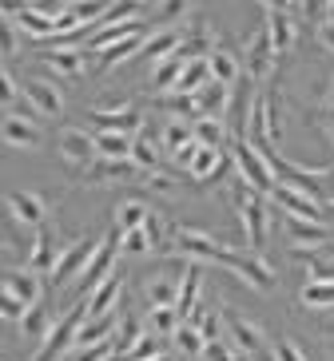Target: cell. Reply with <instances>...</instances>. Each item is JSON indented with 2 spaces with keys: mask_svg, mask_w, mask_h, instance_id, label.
<instances>
[{
  "mask_svg": "<svg viewBox=\"0 0 334 361\" xmlns=\"http://www.w3.org/2000/svg\"><path fill=\"white\" fill-rule=\"evenodd\" d=\"M231 202H235L239 219H243V231H247L251 255H259V258H263V250H267V219H270V211H267V202H263V195H259V191H251L247 183L239 179L235 187H231Z\"/></svg>",
  "mask_w": 334,
  "mask_h": 361,
  "instance_id": "obj_1",
  "label": "cell"
},
{
  "mask_svg": "<svg viewBox=\"0 0 334 361\" xmlns=\"http://www.w3.org/2000/svg\"><path fill=\"white\" fill-rule=\"evenodd\" d=\"M119 250H124V231H119V226H112V231L104 234V246L96 250V258L88 262V270L80 274V282H76V302L92 298V290H96L100 282H108V278L116 274V258H119Z\"/></svg>",
  "mask_w": 334,
  "mask_h": 361,
  "instance_id": "obj_2",
  "label": "cell"
},
{
  "mask_svg": "<svg viewBox=\"0 0 334 361\" xmlns=\"http://www.w3.org/2000/svg\"><path fill=\"white\" fill-rule=\"evenodd\" d=\"M231 155H235L239 179L247 183L251 191H259V195L267 191V195H270L275 187H279V175H275V171H270V163L247 143V135H235V143H231Z\"/></svg>",
  "mask_w": 334,
  "mask_h": 361,
  "instance_id": "obj_3",
  "label": "cell"
},
{
  "mask_svg": "<svg viewBox=\"0 0 334 361\" xmlns=\"http://www.w3.org/2000/svg\"><path fill=\"white\" fill-rule=\"evenodd\" d=\"M88 322V306L84 302H72V310H68V318H60V326L52 329V338L40 345V353H36L32 361H56L60 353H72V345H76V334H80V326Z\"/></svg>",
  "mask_w": 334,
  "mask_h": 361,
  "instance_id": "obj_4",
  "label": "cell"
},
{
  "mask_svg": "<svg viewBox=\"0 0 334 361\" xmlns=\"http://www.w3.org/2000/svg\"><path fill=\"white\" fill-rule=\"evenodd\" d=\"M4 20L12 24V28H20V32L36 36V40H56L60 36V24L56 16H48V12L40 8V4H12V8H4Z\"/></svg>",
  "mask_w": 334,
  "mask_h": 361,
  "instance_id": "obj_5",
  "label": "cell"
},
{
  "mask_svg": "<svg viewBox=\"0 0 334 361\" xmlns=\"http://www.w3.org/2000/svg\"><path fill=\"white\" fill-rule=\"evenodd\" d=\"M243 64H247L255 84L270 75V68H275V44H270L267 24H255L247 32V40H243Z\"/></svg>",
  "mask_w": 334,
  "mask_h": 361,
  "instance_id": "obj_6",
  "label": "cell"
},
{
  "mask_svg": "<svg viewBox=\"0 0 334 361\" xmlns=\"http://www.w3.org/2000/svg\"><path fill=\"white\" fill-rule=\"evenodd\" d=\"M96 250H100V243H96V238H80V243L64 246V255H60L56 270L48 274V290H64V282H68L72 274H84V270H88V262L96 258Z\"/></svg>",
  "mask_w": 334,
  "mask_h": 361,
  "instance_id": "obj_7",
  "label": "cell"
},
{
  "mask_svg": "<svg viewBox=\"0 0 334 361\" xmlns=\"http://www.w3.org/2000/svg\"><path fill=\"white\" fill-rule=\"evenodd\" d=\"M88 119H92V123H100V131H119V135H140L143 131V123H148V119H143V111L136 104H119V107H92V111H88Z\"/></svg>",
  "mask_w": 334,
  "mask_h": 361,
  "instance_id": "obj_8",
  "label": "cell"
},
{
  "mask_svg": "<svg viewBox=\"0 0 334 361\" xmlns=\"http://www.w3.org/2000/svg\"><path fill=\"white\" fill-rule=\"evenodd\" d=\"M263 24H267V32H270V44H275V56L282 52H291L294 48V4H263Z\"/></svg>",
  "mask_w": 334,
  "mask_h": 361,
  "instance_id": "obj_9",
  "label": "cell"
},
{
  "mask_svg": "<svg viewBox=\"0 0 334 361\" xmlns=\"http://www.w3.org/2000/svg\"><path fill=\"white\" fill-rule=\"evenodd\" d=\"M60 155H64L68 167H76V175L88 171L92 163L100 159L96 135H88V131H80V128H64V131H60Z\"/></svg>",
  "mask_w": 334,
  "mask_h": 361,
  "instance_id": "obj_10",
  "label": "cell"
},
{
  "mask_svg": "<svg viewBox=\"0 0 334 361\" xmlns=\"http://www.w3.org/2000/svg\"><path fill=\"white\" fill-rule=\"evenodd\" d=\"M219 266L235 270V274L243 278V282H251V286H259V290H270V286H275V274H270V266L263 262L259 255H243V250H223Z\"/></svg>",
  "mask_w": 334,
  "mask_h": 361,
  "instance_id": "obj_11",
  "label": "cell"
},
{
  "mask_svg": "<svg viewBox=\"0 0 334 361\" xmlns=\"http://www.w3.org/2000/svg\"><path fill=\"white\" fill-rule=\"evenodd\" d=\"M270 199H275V207H279L282 214H291V219H311V223H326V207H318L314 199H306L302 191H294V187H287V183H279V187L270 191Z\"/></svg>",
  "mask_w": 334,
  "mask_h": 361,
  "instance_id": "obj_12",
  "label": "cell"
},
{
  "mask_svg": "<svg viewBox=\"0 0 334 361\" xmlns=\"http://www.w3.org/2000/svg\"><path fill=\"white\" fill-rule=\"evenodd\" d=\"M40 294H44L40 274H32L28 266H8V270H4V298H16V302H24L28 310H36L40 306Z\"/></svg>",
  "mask_w": 334,
  "mask_h": 361,
  "instance_id": "obj_13",
  "label": "cell"
},
{
  "mask_svg": "<svg viewBox=\"0 0 334 361\" xmlns=\"http://www.w3.org/2000/svg\"><path fill=\"white\" fill-rule=\"evenodd\" d=\"M24 99H28V107H32L36 116L44 119H64V96H60V87L48 84V80H28L24 84Z\"/></svg>",
  "mask_w": 334,
  "mask_h": 361,
  "instance_id": "obj_14",
  "label": "cell"
},
{
  "mask_svg": "<svg viewBox=\"0 0 334 361\" xmlns=\"http://www.w3.org/2000/svg\"><path fill=\"white\" fill-rule=\"evenodd\" d=\"M60 255H64V250H60V238H56L48 226H40L36 238L28 243V270L40 274V278H48L56 270V262H60Z\"/></svg>",
  "mask_w": 334,
  "mask_h": 361,
  "instance_id": "obj_15",
  "label": "cell"
},
{
  "mask_svg": "<svg viewBox=\"0 0 334 361\" xmlns=\"http://www.w3.org/2000/svg\"><path fill=\"white\" fill-rule=\"evenodd\" d=\"M223 322H227V334H231V345H239L243 353H251V357H263V329L255 326V322H247L239 310L227 306L223 310Z\"/></svg>",
  "mask_w": 334,
  "mask_h": 361,
  "instance_id": "obj_16",
  "label": "cell"
},
{
  "mask_svg": "<svg viewBox=\"0 0 334 361\" xmlns=\"http://www.w3.org/2000/svg\"><path fill=\"white\" fill-rule=\"evenodd\" d=\"M84 306H88V318H108V314H116L124 306V274L116 270L108 282H100L92 290V298H84Z\"/></svg>",
  "mask_w": 334,
  "mask_h": 361,
  "instance_id": "obj_17",
  "label": "cell"
},
{
  "mask_svg": "<svg viewBox=\"0 0 334 361\" xmlns=\"http://www.w3.org/2000/svg\"><path fill=\"white\" fill-rule=\"evenodd\" d=\"M8 214L16 219V223H24V226H36L40 231L44 226V219H48V207H44V199L40 195H28V191H8Z\"/></svg>",
  "mask_w": 334,
  "mask_h": 361,
  "instance_id": "obj_18",
  "label": "cell"
},
{
  "mask_svg": "<svg viewBox=\"0 0 334 361\" xmlns=\"http://www.w3.org/2000/svg\"><path fill=\"white\" fill-rule=\"evenodd\" d=\"M136 175H140V167H136V163L96 159L88 171H80L76 179H80V183H100V187H104V183H128V179H136Z\"/></svg>",
  "mask_w": 334,
  "mask_h": 361,
  "instance_id": "obj_19",
  "label": "cell"
},
{
  "mask_svg": "<svg viewBox=\"0 0 334 361\" xmlns=\"http://www.w3.org/2000/svg\"><path fill=\"white\" fill-rule=\"evenodd\" d=\"M207 64H211V80L223 87H231L239 80V68H243V56L231 48V44H215V52L207 56Z\"/></svg>",
  "mask_w": 334,
  "mask_h": 361,
  "instance_id": "obj_20",
  "label": "cell"
},
{
  "mask_svg": "<svg viewBox=\"0 0 334 361\" xmlns=\"http://www.w3.org/2000/svg\"><path fill=\"white\" fill-rule=\"evenodd\" d=\"M203 278H207V270H203V262H187L184 266V278H179V318H191L195 314V298H199V290H203Z\"/></svg>",
  "mask_w": 334,
  "mask_h": 361,
  "instance_id": "obj_21",
  "label": "cell"
},
{
  "mask_svg": "<svg viewBox=\"0 0 334 361\" xmlns=\"http://www.w3.org/2000/svg\"><path fill=\"white\" fill-rule=\"evenodd\" d=\"M148 40H151V24H148V28H140V32L131 36V40H119V44H112L108 52H100L96 68H100V72H112V68H116V64H124L128 56L136 60V56H140V48H143Z\"/></svg>",
  "mask_w": 334,
  "mask_h": 361,
  "instance_id": "obj_22",
  "label": "cell"
},
{
  "mask_svg": "<svg viewBox=\"0 0 334 361\" xmlns=\"http://www.w3.org/2000/svg\"><path fill=\"white\" fill-rule=\"evenodd\" d=\"M140 28H148V20H128V24H116V28H96V32H92V40H88V52H92V56L108 52L112 44L131 40Z\"/></svg>",
  "mask_w": 334,
  "mask_h": 361,
  "instance_id": "obj_23",
  "label": "cell"
},
{
  "mask_svg": "<svg viewBox=\"0 0 334 361\" xmlns=\"http://www.w3.org/2000/svg\"><path fill=\"white\" fill-rule=\"evenodd\" d=\"M4 143L8 147H40V131H36L32 119L24 116H4Z\"/></svg>",
  "mask_w": 334,
  "mask_h": 361,
  "instance_id": "obj_24",
  "label": "cell"
},
{
  "mask_svg": "<svg viewBox=\"0 0 334 361\" xmlns=\"http://www.w3.org/2000/svg\"><path fill=\"white\" fill-rule=\"evenodd\" d=\"M96 147H100V159L131 163V147H136V139L119 135V131H96Z\"/></svg>",
  "mask_w": 334,
  "mask_h": 361,
  "instance_id": "obj_25",
  "label": "cell"
},
{
  "mask_svg": "<svg viewBox=\"0 0 334 361\" xmlns=\"http://www.w3.org/2000/svg\"><path fill=\"white\" fill-rule=\"evenodd\" d=\"M40 60L52 68L56 75H80L84 72V52H76V48H44Z\"/></svg>",
  "mask_w": 334,
  "mask_h": 361,
  "instance_id": "obj_26",
  "label": "cell"
},
{
  "mask_svg": "<svg viewBox=\"0 0 334 361\" xmlns=\"http://www.w3.org/2000/svg\"><path fill=\"white\" fill-rule=\"evenodd\" d=\"M148 302H151V310H179V282H172V278H163V274H151Z\"/></svg>",
  "mask_w": 334,
  "mask_h": 361,
  "instance_id": "obj_27",
  "label": "cell"
},
{
  "mask_svg": "<svg viewBox=\"0 0 334 361\" xmlns=\"http://www.w3.org/2000/svg\"><path fill=\"white\" fill-rule=\"evenodd\" d=\"M60 326V322H56V314L48 306H36V310H28V318L20 322V329H24V338H36V341H48L52 338V329Z\"/></svg>",
  "mask_w": 334,
  "mask_h": 361,
  "instance_id": "obj_28",
  "label": "cell"
},
{
  "mask_svg": "<svg viewBox=\"0 0 334 361\" xmlns=\"http://www.w3.org/2000/svg\"><path fill=\"white\" fill-rule=\"evenodd\" d=\"M195 143V123L187 119H167L163 123V155H175V151H184Z\"/></svg>",
  "mask_w": 334,
  "mask_h": 361,
  "instance_id": "obj_29",
  "label": "cell"
},
{
  "mask_svg": "<svg viewBox=\"0 0 334 361\" xmlns=\"http://www.w3.org/2000/svg\"><path fill=\"white\" fill-rule=\"evenodd\" d=\"M207 84H211V64H207V60H191L187 72H184V80L175 84L172 96H199Z\"/></svg>",
  "mask_w": 334,
  "mask_h": 361,
  "instance_id": "obj_30",
  "label": "cell"
},
{
  "mask_svg": "<svg viewBox=\"0 0 334 361\" xmlns=\"http://www.w3.org/2000/svg\"><path fill=\"white\" fill-rule=\"evenodd\" d=\"M148 214H151V211L143 207L140 199H124V202L116 207V226H119L124 234H131V231H143V223H148Z\"/></svg>",
  "mask_w": 334,
  "mask_h": 361,
  "instance_id": "obj_31",
  "label": "cell"
},
{
  "mask_svg": "<svg viewBox=\"0 0 334 361\" xmlns=\"http://www.w3.org/2000/svg\"><path fill=\"white\" fill-rule=\"evenodd\" d=\"M227 96H231V92H227L223 84H215V80H211V84H207L199 96H195V104H199L203 119H219V111L227 107Z\"/></svg>",
  "mask_w": 334,
  "mask_h": 361,
  "instance_id": "obj_32",
  "label": "cell"
},
{
  "mask_svg": "<svg viewBox=\"0 0 334 361\" xmlns=\"http://www.w3.org/2000/svg\"><path fill=\"white\" fill-rule=\"evenodd\" d=\"M172 341H175V350L184 353V357H203V350H207L203 334H199L195 326H187V322L175 329V338H172Z\"/></svg>",
  "mask_w": 334,
  "mask_h": 361,
  "instance_id": "obj_33",
  "label": "cell"
},
{
  "mask_svg": "<svg viewBox=\"0 0 334 361\" xmlns=\"http://www.w3.org/2000/svg\"><path fill=\"white\" fill-rule=\"evenodd\" d=\"M302 306L334 310V282H306V286H302Z\"/></svg>",
  "mask_w": 334,
  "mask_h": 361,
  "instance_id": "obj_34",
  "label": "cell"
},
{
  "mask_svg": "<svg viewBox=\"0 0 334 361\" xmlns=\"http://www.w3.org/2000/svg\"><path fill=\"white\" fill-rule=\"evenodd\" d=\"M148 326H151L155 338H175V329H179V310H151Z\"/></svg>",
  "mask_w": 334,
  "mask_h": 361,
  "instance_id": "obj_35",
  "label": "cell"
},
{
  "mask_svg": "<svg viewBox=\"0 0 334 361\" xmlns=\"http://www.w3.org/2000/svg\"><path fill=\"white\" fill-rule=\"evenodd\" d=\"M270 353H275V361H306L299 350V341L287 338V334H279V338L270 341Z\"/></svg>",
  "mask_w": 334,
  "mask_h": 361,
  "instance_id": "obj_36",
  "label": "cell"
},
{
  "mask_svg": "<svg viewBox=\"0 0 334 361\" xmlns=\"http://www.w3.org/2000/svg\"><path fill=\"white\" fill-rule=\"evenodd\" d=\"M151 357H163V341L155 338V334H148V338H143L124 361H151Z\"/></svg>",
  "mask_w": 334,
  "mask_h": 361,
  "instance_id": "obj_37",
  "label": "cell"
},
{
  "mask_svg": "<svg viewBox=\"0 0 334 361\" xmlns=\"http://www.w3.org/2000/svg\"><path fill=\"white\" fill-rule=\"evenodd\" d=\"M318 40H323L326 52H334V4H326V16L318 24Z\"/></svg>",
  "mask_w": 334,
  "mask_h": 361,
  "instance_id": "obj_38",
  "label": "cell"
},
{
  "mask_svg": "<svg viewBox=\"0 0 334 361\" xmlns=\"http://www.w3.org/2000/svg\"><path fill=\"white\" fill-rule=\"evenodd\" d=\"M203 361H235V350H231V341H211L203 350Z\"/></svg>",
  "mask_w": 334,
  "mask_h": 361,
  "instance_id": "obj_39",
  "label": "cell"
},
{
  "mask_svg": "<svg viewBox=\"0 0 334 361\" xmlns=\"http://www.w3.org/2000/svg\"><path fill=\"white\" fill-rule=\"evenodd\" d=\"M124 250H131V255H151V243H148V234H143V231H131V234H124Z\"/></svg>",
  "mask_w": 334,
  "mask_h": 361,
  "instance_id": "obj_40",
  "label": "cell"
},
{
  "mask_svg": "<svg viewBox=\"0 0 334 361\" xmlns=\"http://www.w3.org/2000/svg\"><path fill=\"white\" fill-rule=\"evenodd\" d=\"M0 48H4V56H16V28H12L8 20H4V32H0Z\"/></svg>",
  "mask_w": 334,
  "mask_h": 361,
  "instance_id": "obj_41",
  "label": "cell"
},
{
  "mask_svg": "<svg viewBox=\"0 0 334 361\" xmlns=\"http://www.w3.org/2000/svg\"><path fill=\"white\" fill-rule=\"evenodd\" d=\"M143 179H148V187H151V191H172V187H175V179H172V175H160V171H155V175H143Z\"/></svg>",
  "mask_w": 334,
  "mask_h": 361,
  "instance_id": "obj_42",
  "label": "cell"
},
{
  "mask_svg": "<svg viewBox=\"0 0 334 361\" xmlns=\"http://www.w3.org/2000/svg\"><path fill=\"white\" fill-rule=\"evenodd\" d=\"M326 219H330V223H334V202H326Z\"/></svg>",
  "mask_w": 334,
  "mask_h": 361,
  "instance_id": "obj_43",
  "label": "cell"
},
{
  "mask_svg": "<svg viewBox=\"0 0 334 361\" xmlns=\"http://www.w3.org/2000/svg\"><path fill=\"white\" fill-rule=\"evenodd\" d=\"M151 361H175V357H167V353H163V357H151Z\"/></svg>",
  "mask_w": 334,
  "mask_h": 361,
  "instance_id": "obj_44",
  "label": "cell"
},
{
  "mask_svg": "<svg viewBox=\"0 0 334 361\" xmlns=\"http://www.w3.org/2000/svg\"><path fill=\"white\" fill-rule=\"evenodd\" d=\"M330 135H334V107H330Z\"/></svg>",
  "mask_w": 334,
  "mask_h": 361,
  "instance_id": "obj_45",
  "label": "cell"
},
{
  "mask_svg": "<svg viewBox=\"0 0 334 361\" xmlns=\"http://www.w3.org/2000/svg\"><path fill=\"white\" fill-rule=\"evenodd\" d=\"M112 361H124V357H112Z\"/></svg>",
  "mask_w": 334,
  "mask_h": 361,
  "instance_id": "obj_46",
  "label": "cell"
}]
</instances>
